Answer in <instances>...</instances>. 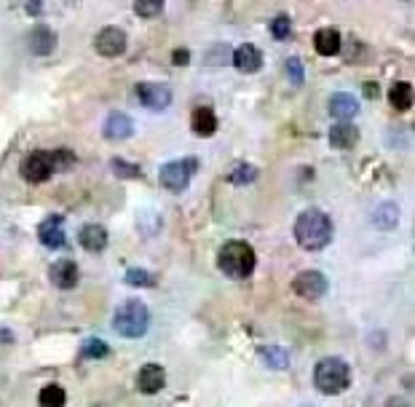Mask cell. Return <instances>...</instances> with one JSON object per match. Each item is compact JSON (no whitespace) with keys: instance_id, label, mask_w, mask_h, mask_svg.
I'll return each instance as SVG.
<instances>
[{"instance_id":"6da1fadb","label":"cell","mask_w":415,"mask_h":407,"mask_svg":"<svg viewBox=\"0 0 415 407\" xmlns=\"http://www.w3.org/2000/svg\"><path fill=\"white\" fill-rule=\"evenodd\" d=\"M332 233H335V228H332L330 215L322 209H305L295 220V239L308 252L324 250L332 241Z\"/></svg>"},{"instance_id":"7a4b0ae2","label":"cell","mask_w":415,"mask_h":407,"mask_svg":"<svg viewBox=\"0 0 415 407\" xmlns=\"http://www.w3.org/2000/svg\"><path fill=\"white\" fill-rule=\"evenodd\" d=\"M257 255L246 241H228L217 252V268L228 279H249L255 271Z\"/></svg>"},{"instance_id":"3957f363","label":"cell","mask_w":415,"mask_h":407,"mask_svg":"<svg viewBox=\"0 0 415 407\" xmlns=\"http://www.w3.org/2000/svg\"><path fill=\"white\" fill-rule=\"evenodd\" d=\"M314 386L327 396L343 394L351 386V367H348V362L341 359V357L322 359L314 367Z\"/></svg>"},{"instance_id":"277c9868","label":"cell","mask_w":415,"mask_h":407,"mask_svg":"<svg viewBox=\"0 0 415 407\" xmlns=\"http://www.w3.org/2000/svg\"><path fill=\"white\" fill-rule=\"evenodd\" d=\"M113 327L121 338H142L150 327V311L142 300H126L113 316Z\"/></svg>"},{"instance_id":"5b68a950","label":"cell","mask_w":415,"mask_h":407,"mask_svg":"<svg viewBox=\"0 0 415 407\" xmlns=\"http://www.w3.org/2000/svg\"><path fill=\"white\" fill-rule=\"evenodd\" d=\"M198 172V161L195 158H183V161H169V164H164L161 167V185L171 193H180L185 191L191 180H193V174Z\"/></svg>"},{"instance_id":"8992f818","label":"cell","mask_w":415,"mask_h":407,"mask_svg":"<svg viewBox=\"0 0 415 407\" xmlns=\"http://www.w3.org/2000/svg\"><path fill=\"white\" fill-rule=\"evenodd\" d=\"M22 177L27 182H46L57 174V164H54V153L51 150H35L22 161Z\"/></svg>"},{"instance_id":"52a82bcc","label":"cell","mask_w":415,"mask_h":407,"mask_svg":"<svg viewBox=\"0 0 415 407\" xmlns=\"http://www.w3.org/2000/svg\"><path fill=\"white\" fill-rule=\"evenodd\" d=\"M327 276L322 271H303V274L295 276L292 289L295 295H300L303 300H322L327 295Z\"/></svg>"},{"instance_id":"ba28073f","label":"cell","mask_w":415,"mask_h":407,"mask_svg":"<svg viewBox=\"0 0 415 407\" xmlns=\"http://www.w3.org/2000/svg\"><path fill=\"white\" fill-rule=\"evenodd\" d=\"M137 99L140 105L147 110H166L171 105V89L166 84H153V81H145V84H137Z\"/></svg>"},{"instance_id":"9c48e42d","label":"cell","mask_w":415,"mask_h":407,"mask_svg":"<svg viewBox=\"0 0 415 407\" xmlns=\"http://www.w3.org/2000/svg\"><path fill=\"white\" fill-rule=\"evenodd\" d=\"M94 48L102 57L115 60V57H121L123 51H126V33H123L121 27H105L94 38Z\"/></svg>"},{"instance_id":"30bf717a","label":"cell","mask_w":415,"mask_h":407,"mask_svg":"<svg viewBox=\"0 0 415 407\" xmlns=\"http://www.w3.org/2000/svg\"><path fill=\"white\" fill-rule=\"evenodd\" d=\"M38 239L43 241V247H49V250H62V247L67 244V236H64V217L62 215L46 217V220L38 225Z\"/></svg>"},{"instance_id":"8fae6325","label":"cell","mask_w":415,"mask_h":407,"mask_svg":"<svg viewBox=\"0 0 415 407\" xmlns=\"http://www.w3.org/2000/svg\"><path fill=\"white\" fill-rule=\"evenodd\" d=\"M164 384H166V372L159 362H147V364H142V370L137 372V389L142 394H159Z\"/></svg>"},{"instance_id":"7c38bea8","label":"cell","mask_w":415,"mask_h":407,"mask_svg":"<svg viewBox=\"0 0 415 407\" xmlns=\"http://www.w3.org/2000/svg\"><path fill=\"white\" fill-rule=\"evenodd\" d=\"M233 67L244 75H252V72H260L263 67V54L260 48L252 46V43H241V46L233 51Z\"/></svg>"},{"instance_id":"4fadbf2b","label":"cell","mask_w":415,"mask_h":407,"mask_svg":"<svg viewBox=\"0 0 415 407\" xmlns=\"http://www.w3.org/2000/svg\"><path fill=\"white\" fill-rule=\"evenodd\" d=\"M49 279L54 287L73 289L75 284H78L81 274H78V265H75L73 260H57V263L49 268Z\"/></svg>"},{"instance_id":"5bb4252c","label":"cell","mask_w":415,"mask_h":407,"mask_svg":"<svg viewBox=\"0 0 415 407\" xmlns=\"http://www.w3.org/2000/svg\"><path fill=\"white\" fill-rule=\"evenodd\" d=\"M78 241H81V247H84L86 252H102L105 247H108V228L99 225V223H89V225H84L81 230H78Z\"/></svg>"},{"instance_id":"9a60e30c","label":"cell","mask_w":415,"mask_h":407,"mask_svg":"<svg viewBox=\"0 0 415 407\" xmlns=\"http://www.w3.org/2000/svg\"><path fill=\"white\" fill-rule=\"evenodd\" d=\"M132 134H135V121L126 113H110L108 116V121H105V137L108 140L121 143V140H129Z\"/></svg>"},{"instance_id":"2e32d148","label":"cell","mask_w":415,"mask_h":407,"mask_svg":"<svg viewBox=\"0 0 415 407\" xmlns=\"http://www.w3.org/2000/svg\"><path fill=\"white\" fill-rule=\"evenodd\" d=\"M191 129H193L195 137H212L217 132V116L215 110L207 108V105H198L191 116Z\"/></svg>"},{"instance_id":"e0dca14e","label":"cell","mask_w":415,"mask_h":407,"mask_svg":"<svg viewBox=\"0 0 415 407\" xmlns=\"http://www.w3.org/2000/svg\"><path fill=\"white\" fill-rule=\"evenodd\" d=\"M356 113H359V102H356L354 94L338 91V94L330 96V116L335 121H351Z\"/></svg>"},{"instance_id":"ac0fdd59","label":"cell","mask_w":415,"mask_h":407,"mask_svg":"<svg viewBox=\"0 0 415 407\" xmlns=\"http://www.w3.org/2000/svg\"><path fill=\"white\" fill-rule=\"evenodd\" d=\"M356 143H359V132H356V126H351L348 121H341V123H335L330 129L332 147H338V150H351V147H356Z\"/></svg>"},{"instance_id":"d6986e66","label":"cell","mask_w":415,"mask_h":407,"mask_svg":"<svg viewBox=\"0 0 415 407\" xmlns=\"http://www.w3.org/2000/svg\"><path fill=\"white\" fill-rule=\"evenodd\" d=\"M314 48L322 57H335L341 51V33L335 27H322L314 35Z\"/></svg>"},{"instance_id":"ffe728a7","label":"cell","mask_w":415,"mask_h":407,"mask_svg":"<svg viewBox=\"0 0 415 407\" xmlns=\"http://www.w3.org/2000/svg\"><path fill=\"white\" fill-rule=\"evenodd\" d=\"M27 43H30V48H33V54L46 57V54H51L54 46H57V35L51 33L46 24H38L35 30L30 33V38H27Z\"/></svg>"},{"instance_id":"44dd1931","label":"cell","mask_w":415,"mask_h":407,"mask_svg":"<svg viewBox=\"0 0 415 407\" xmlns=\"http://www.w3.org/2000/svg\"><path fill=\"white\" fill-rule=\"evenodd\" d=\"M389 102L394 110H399V113H407V110L413 108V84H407V81H399V84H394L389 89Z\"/></svg>"},{"instance_id":"7402d4cb","label":"cell","mask_w":415,"mask_h":407,"mask_svg":"<svg viewBox=\"0 0 415 407\" xmlns=\"http://www.w3.org/2000/svg\"><path fill=\"white\" fill-rule=\"evenodd\" d=\"M38 402L43 407H62L67 402V394H64V389L59 384H49L40 389V394H38Z\"/></svg>"},{"instance_id":"603a6c76","label":"cell","mask_w":415,"mask_h":407,"mask_svg":"<svg viewBox=\"0 0 415 407\" xmlns=\"http://www.w3.org/2000/svg\"><path fill=\"white\" fill-rule=\"evenodd\" d=\"M373 223L378 228H397V223H399V209L394 206V203H383V206H378L375 209V217H373Z\"/></svg>"},{"instance_id":"cb8c5ba5","label":"cell","mask_w":415,"mask_h":407,"mask_svg":"<svg viewBox=\"0 0 415 407\" xmlns=\"http://www.w3.org/2000/svg\"><path fill=\"white\" fill-rule=\"evenodd\" d=\"M260 357H263V362H266L268 367H273V370H284L287 362H290V354L281 346H266L260 351Z\"/></svg>"},{"instance_id":"d4e9b609","label":"cell","mask_w":415,"mask_h":407,"mask_svg":"<svg viewBox=\"0 0 415 407\" xmlns=\"http://www.w3.org/2000/svg\"><path fill=\"white\" fill-rule=\"evenodd\" d=\"M108 343L105 340H99V338H86L84 346H81V354H84V359H105L108 357Z\"/></svg>"},{"instance_id":"484cf974","label":"cell","mask_w":415,"mask_h":407,"mask_svg":"<svg viewBox=\"0 0 415 407\" xmlns=\"http://www.w3.org/2000/svg\"><path fill=\"white\" fill-rule=\"evenodd\" d=\"M164 3L166 0H135V13L140 19H156L164 13Z\"/></svg>"},{"instance_id":"4316f807","label":"cell","mask_w":415,"mask_h":407,"mask_svg":"<svg viewBox=\"0 0 415 407\" xmlns=\"http://www.w3.org/2000/svg\"><path fill=\"white\" fill-rule=\"evenodd\" d=\"M255 180H257V167H249V164H239L228 174V182H233V185H249V182Z\"/></svg>"},{"instance_id":"83f0119b","label":"cell","mask_w":415,"mask_h":407,"mask_svg":"<svg viewBox=\"0 0 415 407\" xmlns=\"http://www.w3.org/2000/svg\"><path fill=\"white\" fill-rule=\"evenodd\" d=\"M110 167H113V172H115L118 177H126V180H137V177H142V169L137 167V164L123 161V158H113Z\"/></svg>"},{"instance_id":"f1b7e54d","label":"cell","mask_w":415,"mask_h":407,"mask_svg":"<svg viewBox=\"0 0 415 407\" xmlns=\"http://www.w3.org/2000/svg\"><path fill=\"white\" fill-rule=\"evenodd\" d=\"M271 35L276 38V40H287V38L292 35V22H290V16L279 13V16L271 22Z\"/></svg>"},{"instance_id":"f546056e","label":"cell","mask_w":415,"mask_h":407,"mask_svg":"<svg viewBox=\"0 0 415 407\" xmlns=\"http://www.w3.org/2000/svg\"><path fill=\"white\" fill-rule=\"evenodd\" d=\"M126 284H132V287H153V274H147L142 268H129L126 271Z\"/></svg>"},{"instance_id":"4dcf8cb0","label":"cell","mask_w":415,"mask_h":407,"mask_svg":"<svg viewBox=\"0 0 415 407\" xmlns=\"http://www.w3.org/2000/svg\"><path fill=\"white\" fill-rule=\"evenodd\" d=\"M51 153H54L57 172H64V169H70L75 164V153L73 150H67V147H62V150H51Z\"/></svg>"},{"instance_id":"1f68e13d","label":"cell","mask_w":415,"mask_h":407,"mask_svg":"<svg viewBox=\"0 0 415 407\" xmlns=\"http://www.w3.org/2000/svg\"><path fill=\"white\" fill-rule=\"evenodd\" d=\"M287 75H290V81H292L295 86H303V62L297 60V57H290L287 60Z\"/></svg>"},{"instance_id":"d6a6232c","label":"cell","mask_w":415,"mask_h":407,"mask_svg":"<svg viewBox=\"0 0 415 407\" xmlns=\"http://www.w3.org/2000/svg\"><path fill=\"white\" fill-rule=\"evenodd\" d=\"M171 62H174L177 67H185V65L191 62V51H188V48H174V51H171Z\"/></svg>"},{"instance_id":"836d02e7","label":"cell","mask_w":415,"mask_h":407,"mask_svg":"<svg viewBox=\"0 0 415 407\" xmlns=\"http://www.w3.org/2000/svg\"><path fill=\"white\" fill-rule=\"evenodd\" d=\"M365 96L375 99V96H378V86H375V84H365Z\"/></svg>"}]
</instances>
